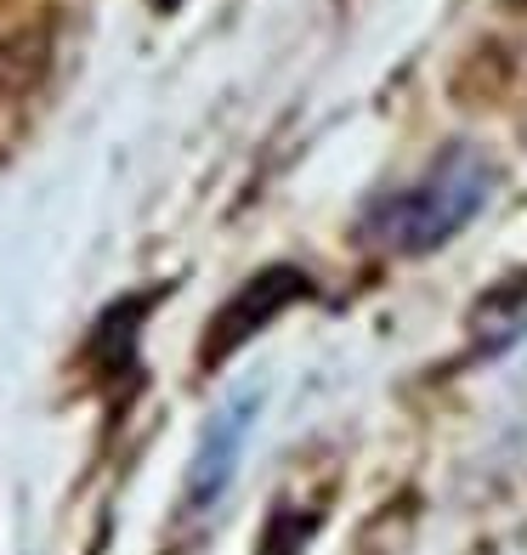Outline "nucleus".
Here are the masks:
<instances>
[{"label":"nucleus","mask_w":527,"mask_h":555,"mask_svg":"<svg viewBox=\"0 0 527 555\" xmlns=\"http://www.w3.org/2000/svg\"><path fill=\"white\" fill-rule=\"evenodd\" d=\"M499 170L483 147H442L437 165L420 176L414 188L386 193L363 210V238L386 256H432L448 238H460L471 216L493 198Z\"/></svg>","instance_id":"1"},{"label":"nucleus","mask_w":527,"mask_h":555,"mask_svg":"<svg viewBox=\"0 0 527 555\" xmlns=\"http://www.w3.org/2000/svg\"><path fill=\"white\" fill-rule=\"evenodd\" d=\"M307 295H312V278L300 272V267H284V261L279 267H261L239 295L221 300V312L210 318V330H205V346H198V363H205V369L228 363L249 335L267 330L272 318L290 312L295 300H307Z\"/></svg>","instance_id":"2"},{"label":"nucleus","mask_w":527,"mask_h":555,"mask_svg":"<svg viewBox=\"0 0 527 555\" xmlns=\"http://www.w3.org/2000/svg\"><path fill=\"white\" fill-rule=\"evenodd\" d=\"M154 7H159V12H176V7H182V0H154Z\"/></svg>","instance_id":"6"},{"label":"nucleus","mask_w":527,"mask_h":555,"mask_svg":"<svg viewBox=\"0 0 527 555\" xmlns=\"http://www.w3.org/2000/svg\"><path fill=\"white\" fill-rule=\"evenodd\" d=\"M256 414H261V391L256 386L228 397L210 414L205 437H198V448H193V465H188V504L193 511H205V504H216L221 493H228V482L239 476L244 437H249V425H256Z\"/></svg>","instance_id":"3"},{"label":"nucleus","mask_w":527,"mask_h":555,"mask_svg":"<svg viewBox=\"0 0 527 555\" xmlns=\"http://www.w3.org/2000/svg\"><path fill=\"white\" fill-rule=\"evenodd\" d=\"M307 533H312V516L279 511V516H272V527H267L261 555H300V550H307Z\"/></svg>","instance_id":"5"},{"label":"nucleus","mask_w":527,"mask_h":555,"mask_svg":"<svg viewBox=\"0 0 527 555\" xmlns=\"http://www.w3.org/2000/svg\"><path fill=\"white\" fill-rule=\"evenodd\" d=\"M137 323H142V300H119V307H108L103 323H97V335H91V358L103 369H131Z\"/></svg>","instance_id":"4"}]
</instances>
